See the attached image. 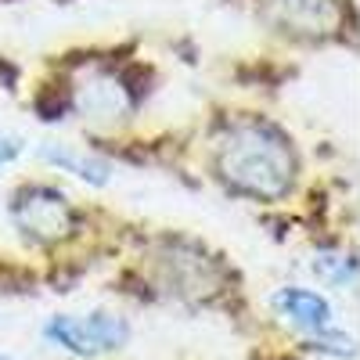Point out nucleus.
I'll return each mask as SVG.
<instances>
[{"instance_id":"1","label":"nucleus","mask_w":360,"mask_h":360,"mask_svg":"<svg viewBox=\"0 0 360 360\" xmlns=\"http://www.w3.org/2000/svg\"><path fill=\"white\" fill-rule=\"evenodd\" d=\"M217 169L238 195L281 202L295 180V155L288 137L270 123H238L220 141Z\"/></svg>"},{"instance_id":"2","label":"nucleus","mask_w":360,"mask_h":360,"mask_svg":"<svg viewBox=\"0 0 360 360\" xmlns=\"http://www.w3.org/2000/svg\"><path fill=\"white\" fill-rule=\"evenodd\" d=\"M44 339L58 349H65L69 356L79 360H94L101 353H115L130 342V324L119 314H105L94 310L86 317L76 314H54L44 324Z\"/></svg>"},{"instance_id":"3","label":"nucleus","mask_w":360,"mask_h":360,"mask_svg":"<svg viewBox=\"0 0 360 360\" xmlns=\"http://www.w3.org/2000/svg\"><path fill=\"white\" fill-rule=\"evenodd\" d=\"M11 217H15L18 231H25L37 242H58V238H65L76 227V213H72L69 198L54 188H44V184L18 191L15 205H11Z\"/></svg>"},{"instance_id":"4","label":"nucleus","mask_w":360,"mask_h":360,"mask_svg":"<svg viewBox=\"0 0 360 360\" xmlns=\"http://www.w3.org/2000/svg\"><path fill=\"white\" fill-rule=\"evenodd\" d=\"M270 307H274L278 317H285L288 324L303 328L307 335H317V332H324V328L335 324L332 303H328L321 292H314V288H299V285L278 288L274 295H270Z\"/></svg>"},{"instance_id":"5","label":"nucleus","mask_w":360,"mask_h":360,"mask_svg":"<svg viewBox=\"0 0 360 360\" xmlns=\"http://www.w3.org/2000/svg\"><path fill=\"white\" fill-rule=\"evenodd\" d=\"M270 18L295 33H324L339 22V8L332 0H270Z\"/></svg>"},{"instance_id":"6","label":"nucleus","mask_w":360,"mask_h":360,"mask_svg":"<svg viewBox=\"0 0 360 360\" xmlns=\"http://www.w3.org/2000/svg\"><path fill=\"white\" fill-rule=\"evenodd\" d=\"M40 155H44V162H51L54 169L86 180L90 188H105L108 180H112V166H108L105 159L86 155V152H76L72 144H44Z\"/></svg>"},{"instance_id":"7","label":"nucleus","mask_w":360,"mask_h":360,"mask_svg":"<svg viewBox=\"0 0 360 360\" xmlns=\"http://www.w3.org/2000/svg\"><path fill=\"white\" fill-rule=\"evenodd\" d=\"M310 349H317V353H324V356L353 360V356H356V339L346 335V332H339V328L332 324V328H324V332L310 335Z\"/></svg>"},{"instance_id":"8","label":"nucleus","mask_w":360,"mask_h":360,"mask_svg":"<svg viewBox=\"0 0 360 360\" xmlns=\"http://www.w3.org/2000/svg\"><path fill=\"white\" fill-rule=\"evenodd\" d=\"M314 270L328 285H346V278H353V263H346L342 256H317Z\"/></svg>"},{"instance_id":"9","label":"nucleus","mask_w":360,"mask_h":360,"mask_svg":"<svg viewBox=\"0 0 360 360\" xmlns=\"http://www.w3.org/2000/svg\"><path fill=\"white\" fill-rule=\"evenodd\" d=\"M22 152H25L22 137H15V134H0V169L11 166V162H15Z\"/></svg>"},{"instance_id":"10","label":"nucleus","mask_w":360,"mask_h":360,"mask_svg":"<svg viewBox=\"0 0 360 360\" xmlns=\"http://www.w3.org/2000/svg\"><path fill=\"white\" fill-rule=\"evenodd\" d=\"M0 360H11V356H8V353H0Z\"/></svg>"}]
</instances>
